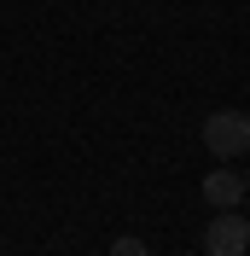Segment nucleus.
Listing matches in <instances>:
<instances>
[{"instance_id":"nucleus-4","label":"nucleus","mask_w":250,"mask_h":256,"mask_svg":"<svg viewBox=\"0 0 250 256\" xmlns=\"http://www.w3.org/2000/svg\"><path fill=\"white\" fill-rule=\"evenodd\" d=\"M110 256H152V250H146V239H116Z\"/></svg>"},{"instance_id":"nucleus-1","label":"nucleus","mask_w":250,"mask_h":256,"mask_svg":"<svg viewBox=\"0 0 250 256\" xmlns=\"http://www.w3.org/2000/svg\"><path fill=\"white\" fill-rule=\"evenodd\" d=\"M204 152H216L221 163H233V158H244L250 152V116L244 111H210L204 116Z\"/></svg>"},{"instance_id":"nucleus-3","label":"nucleus","mask_w":250,"mask_h":256,"mask_svg":"<svg viewBox=\"0 0 250 256\" xmlns=\"http://www.w3.org/2000/svg\"><path fill=\"white\" fill-rule=\"evenodd\" d=\"M244 192H250V186H244V175H238V169H227V163L204 175V198H210L216 210H238V198H244Z\"/></svg>"},{"instance_id":"nucleus-2","label":"nucleus","mask_w":250,"mask_h":256,"mask_svg":"<svg viewBox=\"0 0 250 256\" xmlns=\"http://www.w3.org/2000/svg\"><path fill=\"white\" fill-rule=\"evenodd\" d=\"M244 250H250V222L238 210H221L204 227V256H244Z\"/></svg>"},{"instance_id":"nucleus-5","label":"nucleus","mask_w":250,"mask_h":256,"mask_svg":"<svg viewBox=\"0 0 250 256\" xmlns=\"http://www.w3.org/2000/svg\"><path fill=\"white\" fill-rule=\"evenodd\" d=\"M244 186H250V180H244Z\"/></svg>"}]
</instances>
